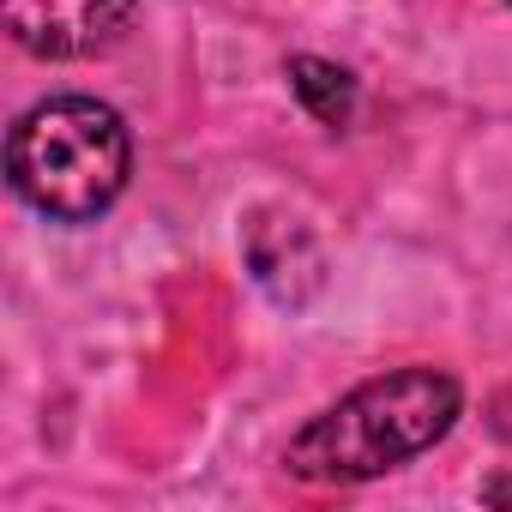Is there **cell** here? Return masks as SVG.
Instances as JSON below:
<instances>
[{"label":"cell","instance_id":"5","mask_svg":"<svg viewBox=\"0 0 512 512\" xmlns=\"http://www.w3.org/2000/svg\"><path fill=\"white\" fill-rule=\"evenodd\" d=\"M290 91L302 97V109L326 127H344L356 115V79L338 67V61H320V55H296L290 61Z\"/></svg>","mask_w":512,"mask_h":512},{"label":"cell","instance_id":"1","mask_svg":"<svg viewBox=\"0 0 512 512\" xmlns=\"http://www.w3.org/2000/svg\"><path fill=\"white\" fill-rule=\"evenodd\" d=\"M458 404H464V392L440 368L380 374V380L356 386L350 398H338L332 410H320L284 446V464H290V476L320 482V488L386 476L404 458H416L434 440H446V428L458 422Z\"/></svg>","mask_w":512,"mask_h":512},{"label":"cell","instance_id":"6","mask_svg":"<svg viewBox=\"0 0 512 512\" xmlns=\"http://www.w3.org/2000/svg\"><path fill=\"white\" fill-rule=\"evenodd\" d=\"M482 500H488V506H512V476H494V482H482Z\"/></svg>","mask_w":512,"mask_h":512},{"label":"cell","instance_id":"2","mask_svg":"<svg viewBox=\"0 0 512 512\" xmlns=\"http://www.w3.org/2000/svg\"><path fill=\"white\" fill-rule=\"evenodd\" d=\"M127 169H133V139L121 115L97 97H49L7 139L13 193L55 223L103 217L121 199Z\"/></svg>","mask_w":512,"mask_h":512},{"label":"cell","instance_id":"4","mask_svg":"<svg viewBox=\"0 0 512 512\" xmlns=\"http://www.w3.org/2000/svg\"><path fill=\"white\" fill-rule=\"evenodd\" d=\"M247 266H253V278H260V290L272 302H284V308L314 302V290L326 284L320 241L296 217H272V211H260L247 223Z\"/></svg>","mask_w":512,"mask_h":512},{"label":"cell","instance_id":"3","mask_svg":"<svg viewBox=\"0 0 512 512\" xmlns=\"http://www.w3.org/2000/svg\"><path fill=\"white\" fill-rule=\"evenodd\" d=\"M7 37L43 61H91L127 43L139 0H0Z\"/></svg>","mask_w":512,"mask_h":512}]
</instances>
